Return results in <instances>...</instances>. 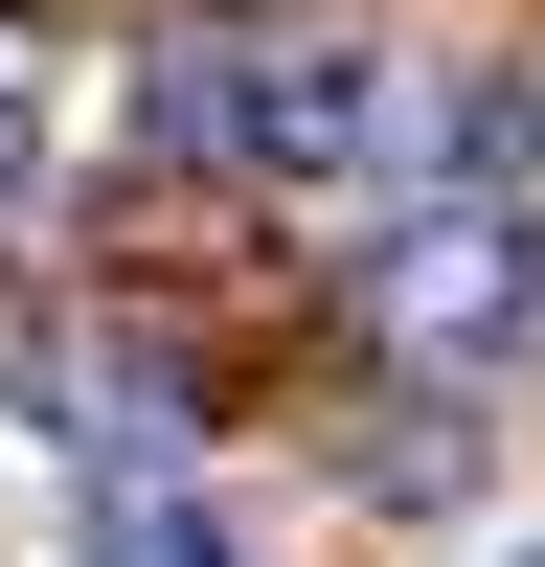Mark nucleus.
<instances>
[{"label": "nucleus", "mask_w": 545, "mask_h": 567, "mask_svg": "<svg viewBox=\"0 0 545 567\" xmlns=\"http://www.w3.org/2000/svg\"><path fill=\"white\" fill-rule=\"evenodd\" d=\"M432 69H387V23H182L160 45V136L227 182H387Z\"/></svg>", "instance_id": "1"}, {"label": "nucleus", "mask_w": 545, "mask_h": 567, "mask_svg": "<svg viewBox=\"0 0 545 567\" xmlns=\"http://www.w3.org/2000/svg\"><path fill=\"white\" fill-rule=\"evenodd\" d=\"M363 318H387L409 363H500L545 318V205H500V182H432V205H387V250H363Z\"/></svg>", "instance_id": "2"}, {"label": "nucleus", "mask_w": 545, "mask_h": 567, "mask_svg": "<svg viewBox=\"0 0 545 567\" xmlns=\"http://www.w3.org/2000/svg\"><path fill=\"white\" fill-rule=\"evenodd\" d=\"M409 159H432V182H500V205H545V69H454L432 114H409Z\"/></svg>", "instance_id": "3"}, {"label": "nucleus", "mask_w": 545, "mask_h": 567, "mask_svg": "<svg viewBox=\"0 0 545 567\" xmlns=\"http://www.w3.org/2000/svg\"><path fill=\"white\" fill-rule=\"evenodd\" d=\"M45 182V45H0V205Z\"/></svg>", "instance_id": "4"}]
</instances>
